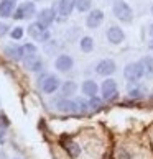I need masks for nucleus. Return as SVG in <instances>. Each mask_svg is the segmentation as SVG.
I'll return each mask as SVG.
<instances>
[{
  "instance_id": "obj_24",
  "label": "nucleus",
  "mask_w": 153,
  "mask_h": 159,
  "mask_svg": "<svg viewBox=\"0 0 153 159\" xmlns=\"http://www.w3.org/2000/svg\"><path fill=\"white\" fill-rule=\"evenodd\" d=\"M101 105H102V100H101V98H97V97H91V102H89V107H91V108L97 110V108H101Z\"/></svg>"
},
{
  "instance_id": "obj_31",
  "label": "nucleus",
  "mask_w": 153,
  "mask_h": 159,
  "mask_svg": "<svg viewBox=\"0 0 153 159\" xmlns=\"http://www.w3.org/2000/svg\"><path fill=\"white\" fill-rule=\"evenodd\" d=\"M0 28H2V26H0Z\"/></svg>"
},
{
  "instance_id": "obj_13",
  "label": "nucleus",
  "mask_w": 153,
  "mask_h": 159,
  "mask_svg": "<svg viewBox=\"0 0 153 159\" xmlns=\"http://www.w3.org/2000/svg\"><path fill=\"white\" fill-rule=\"evenodd\" d=\"M43 90L46 92V93H53L58 87H60V79L56 77V75H48L45 80H43Z\"/></svg>"
},
{
  "instance_id": "obj_14",
  "label": "nucleus",
  "mask_w": 153,
  "mask_h": 159,
  "mask_svg": "<svg viewBox=\"0 0 153 159\" xmlns=\"http://www.w3.org/2000/svg\"><path fill=\"white\" fill-rule=\"evenodd\" d=\"M53 20H55V10H51V8H43L40 11V15H38V21L41 23V25H45V26H50Z\"/></svg>"
},
{
  "instance_id": "obj_27",
  "label": "nucleus",
  "mask_w": 153,
  "mask_h": 159,
  "mask_svg": "<svg viewBox=\"0 0 153 159\" xmlns=\"http://www.w3.org/2000/svg\"><path fill=\"white\" fill-rule=\"evenodd\" d=\"M87 107H89V103H86L84 100H78V108H79L81 111H86Z\"/></svg>"
},
{
  "instance_id": "obj_30",
  "label": "nucleus",
  "mask_w": 153,
  "mask_h": 159,
  "mask_svg": "<svg viewBox=\"0 0 153 159\" xmlns=\"http://www.w3.org/2000/svg\"><path fill=\"white\" fill-rule=\"evenodd\" d=\"M151 15H153V7H151Z\"/></svg>"
},
{
  "instance_id": "obj_20",
  "label": "nucleus",
  "mask_w": 153,
  "mask_h": 159,
  "mask_svg": "<svg viewBox=\"0 0 153 159\" xmlns=\"http://www.w3.org/2000/svg\"><path fill=\"white\" fill-rule=\"evenodd\" d=\"M81 49L84 52H91L94 49V39L91 36H84L81 39Z\"/></svg>"
},
{
  "instance_id": "obj_7",
  "label": "nucleus",
  "mask_w": 153,
  "mask_h": 159,
  "mask_svg": "<svg viewBox=\"0 0 153 159\" xmlns=\"http://www.w3.org/2000/svg\"><path fill=\"white\" fill-rule=\"evenodd\" d=\"M107 39L112 44H120L125 39V33H123L119 26H110L107 30Z\"/></svg>"
},
{
  "instance_id": "obj_8",
  "label": "nucleus",
  "mask_w": 153,
  "mask_h": 159,
  "mask_svg": "<svg viewBox=\"0 0 153 159\" xmlns=\"http://www.w3.org/2000/svg\"><path fill=\"white\" fill-rule=\"evenodd\" d=\"M3 52L7 54V57L8 59H12V61H20L23 56V48H20V46H17V44H8V46H5V49H3Z\"/></svg>"
},
{
  "instance_id": "obj_2",
  "label": "nucleus",
  "mask_w": 153,
  "mask_h": 159,
  "mask_svg": "<svg viewBox=\"0 0 153 159\" xmlns=\"http://www.w3.org/2000/svg\"><path fill=\"white\" fill-rule=\"evenodd\" d=\"M123 75L128 82H137L145 75V69L142 66V62H132L123 69Z\"/></svg>"
},
{
  "instance_id": "obj_17",
  "label": "nucleus",
  "mask_w": 153,
  "mask_h": 159,
  "mask_svg": "<svg viewBox=\"0 0 153 159\" xmlns=\"http://www.w3.org/2000/svg\"><path fill=\"white\" fill-rule=\"evenodd\" d=\"M97 90H99V87L94 80H86L84 84H82V93L87 97H96Z\"/></svg>"
},
{
  "instance_id": "obj_12",
  "label": "nucleus",
  "mask_w": 153,
  "mask_h": 159,
  "mask_svg": "<svg viewBox=\"0 0 153 159\" xmlns=\"http://www.w3.org/2000/svg\"><path fill=\"white\" fill-rule=\"evenodd\" d=\"M61 143H63V148L69 152V156H71V157H78L81 154V148L74 143V141L69 139V138H64L63 136L61 138Z\"/></svg>"
},
{
  "instance_id": "obj_6",
  "label": "nucleus",
  "mask_w": 153,
  "mask_h": 159,
  "mask_svg": "<svg viewBox=\"0 0 153 159\" xmlns=\"http://www.w3.org/2000/svg\"><path fill=\"white\" fill-rule=\"evenodd\" d=\"M96 72L99 75H110L115 72V62L112 59H102L96 66Z\"/></svg>"
},
{
  "instance_id": "obj_11",
  "label": "nucleus",
  "mask_w": 153,
  "mask_h": 159,
  "mask_svg": "<svg viewBox=\"0 0 153 159\" xmlns=\"http://www.w3.org/2000/svg\"><path fill=\"white\" fill-rule=\"evenodd\" d=\"M56 108L63 111V113H74L76 110H78V102H71V100H58L56 102Z\"/></svg>"
},
{
  "instance_id": "obj_15",
  "label": "nucleus",
  "mask_w": 153,
  "mask_h": 159,
  "mask_svg": "<svg viewBox=\"0 0 153 159\" xmlns=\"http://www.w3.org/2000/svg\"><path fill=\"white\" fill-rule=\"evenodd\" d=\"M25 67L31 72H38L43 67V62L38 56H31V57H25Z\"/></svg>"
},
{
  "instance_id": "obj_26",
  "label": "nucleus",
  "mask_w": 153,
  "mask_h": 159,
  "mask_svg": "<svg viewBox=\"0 0 153 159\" xmlns=\"http://www.w3.org/2000/svg\"><path fill=\"white\" fill-rule=\"evenodd\" d=\"M130 98H140L142 97V90H138V89H133V90H130Z\"/></svg>"
},
{
  "instance_id": "obj_32",
  "label": "nucleus",
  "mask_w": 153,
  "mask_h": 159,
  "mask_svg": "<svg viewBox=\"0 0 153 159\" xmlns=\"http://www.w3.org/2000/svg\"><path fill=\"white\" fill-rule=\"evenodd\" d=\"M151 31H153V30H151Z\"/></svg>"
},
{
  "instance_id": "obj_18",
  "label": "nucleus",
  "mask_w": 153,
  "mask_h": 159,
  "mask_svg": "<svg viewBox=\"0 0 153 159\" xmlns=\"http://www.w3.org/2000/svg\"><path fill=\"white\" fill-rule=\"evenodd\" d=\"M74 7H76L74 0H61L60 2V13L63 16H68V15H71Z\"/></svg>"
},
{
  "instance_id": "obj_9",
  "label": "nucleus",
  "mask_w": 153,
  "mask_h": 159,
  "mask_svg": "<svg viewBox=\"0 0 153 159\" xmlns=\"http://www.w3.org/2000/svg\"><path fill=\"white\" fill-rule=\"evenodd\" d=\"M55 67L58 70H61V72H66V70H69L73 67V57L68 56V54H61L58 56V59L55 62Z\"/></svg>"
},
{
  "instance_id": "obj_25",
  "label": "nucleus",
  "mask_w": 153,
  "mask_h": 159,
  "mask_svg": "<svg viewBox=\"0 0 153 159\" xmlns=\"http://www.w3.org/2000/svg\"><path fill=\"white\" fill-rule=\"evenodd\" d=\"M10 36L13 38V39H20V38L23 36V28H20V26L13 28V30H12V33H10Z\"/></svg>"
},
{
  "instance_id": "obj_23",
  "label": "nucleus",
  "mask_w": 153,
  "mask_h": 159,
  "mask_svg": "<svg viewBox=\"0 0 153 159\" xmlns=\"http://www.w3.org/2000/svg\"><path fill=\"white\" fill-rule=\"evenodd\" d=\"M23 54H25V57H31V56H36V46L35 44H25L23 46Z\"/></svg>"
},
{
  "instance_id": "obj_21",
  "label": "nucleus",
  "mask_w": 153,
  "mask_h": 159,
  "mask_svg": "<svg viewBox=\"0 0 153 159\" xmlns=\"http://www.w3.org/2000/svg\"><path fill=\"white\" fill-rule=\"evenodd\" d=\"M140 62H142V66H143V69H145V74H146V75L153 74V57L146 56V57H143Z\"/></svg>"
},
{
  "instance_id": "obj_1",
  "label": "nucleus",
  "mask_w": 153,
  "mask_h": 159,
  "mask_svg": "<svg viewBox=\"0 0 153 159\" xmlns=\"http://www.w3.org/2000/svg\"><path fill=\"white\" fill-rule=\"evenodd\" d=\"M114 15H115L120 21H123V23H130L132 18H133L132 8L128 7V3L122 2V0H119V2L114 3Z\"/></svg>"
},
{
  "instance_id": "obj_5",
  "label": "nucleus",
  "mask_w": 153,
  "mask_h": 159,
  "mask_svg": "<svg viewBox=\"0 0 153 159\" xmlns=\"http://www.w3.org/2000/svg\"><path fill=\"white\" fill-rule=\"evenodd\" d=\"M102 97L104 100H114L117 97V82L114 79H107L102 84Z\"/></svg>"
},
{
  "instance_id": "obj_4",
  "label": "nucleus",
  "mask_w": 153,
  "mask_h": 159,
  "mask_svg": "<svg viewBox=\"0 0 153 159\" xmlns=\"http://www.w3.org/2000/svg\"><path fill=\"white\" fill-rule=\"evenodd\" d=\"M35 15V3L33 2H25L13 13V18L15 20H23V18H31Z\"/></svg>"
},
{
  "instance_id": "obj_3",
  "label": "nucleus",
  "mask_w": 153,
  "mask_h": 159,
  "mask_svg": "<svg viewBox=\"0 0 153 159\" xmlns=\"http://www.w3.org/2000/svg\"><path fill=\"white\" fill-rule=\"evenodd\" d=\"M28 34H30L31 38H35V39H40V41H45V39L50 38L48 31H46V26L41 25L40 21L31 23V25L28 26Z\"/></svg>"
},
{
  "instance_id": "obj_16",
  "label": "nucleus",
  "mask_w": 153,
  "mask_h": 159,
  "mask_svg": "<svg viewBox=\"0 0 153 159\" xmlns=\"http://www.w3.org/2000/svg\"><path fill=\"white\" fill-rule=\"evenodd\" d=\"M13 8H15V2L13 0H2L0 2V16L7 18L13 13Z\"/></svg>"
},
{
  "instance_id": "obj_28",
  "label": "nucleus",
  "mask_w": 153,
  "mask_h": 159,
  "mask_svg": "<svg viewBox=\"0 0 153 159\" xmlns=\"http://www.w3.org/2000/svg\"><path fill=\"white\" fill-rule=\"evenodd\" d=\"M3 136H5V126L0 123V141H3Z\"/></svg>"
},
{
  "instance_id": "obj_29",
  "label": "nucleus",
  "mask_w": 153,
  "mask_h": 159,
  "mask_svg": "<svg viewBox=\"0 0 153 159\" xmlns=\"http://www.w3.org/2000/svg\"><path fill=\"white\" fill-rule=\"evenodd\" d=\"M0 159H5V154H3V152H0Z\"/></svg>"
},
{
  "instance_id": "obj_19",
  "label": "nucleus",
  "mask_w": 153,
  "mask_h": 159,
  "mask_svg": "<svg viewBox=\"0 0 153 159\" xmlns=\"http://www.w3.org/2000/svg\"><path fill=\"white\" fill-rule=\"evenodd\" d=\"M76 89H78V85H76V82H73V80L64 82L63 87H61L64 97H69V95H73V93H76Z\"/></svg>"
},
{
  "instance_id": "obj_22",
  "label": "nucleus",
  "mask_w": 153,
  "mask_h": 159,
  "mask_svg": "<svg viewBox=\"0 0 153 159\" xmlns=\"http://www.w3.org/2000/svg\"><path fill=\"white\" fill-rule=\"evenodd\" d=\"M74 3L79 11H87L91 8V0H74Z\"/></svg>"
},
{
  "instance_id": "obj_10",
  "label": "nucleus",
  "mask_w": 153,
  "mask_h": 159,
  "mask_svg": "<svg viewBox=\"0 0 153 159\" xmlns=\"http://www.w3.org/2000/svg\"><path fill=\"white\" fill-rule=\"evenodd\" d=\"M102 20H104L102 10H92L89 13V16H87V20H86V25L89 28H97L102 23Z\"/></svg>"
}]
</instances>
